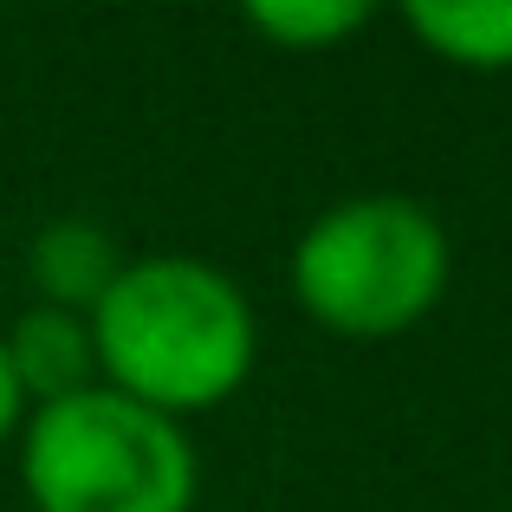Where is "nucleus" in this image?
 Here are the masks:
<instances>
[{"mask_svg": "<svg viewBox=\"0 0 512 512\" xmlns=\"http://www.w3.org/2000/svg\"><path fill=\"white\" fill-rule=\"evenodd\" d=\"M292 299L338 338H402L441 305L454 279V240L415 195L331 201L292 247Z\"/></svg>", "mask_w": 512, "mask_h": 512, "instance_id": "f03ea898", "label": "nucleus"}, {"mask_svg": "<svg viewBox=\"0 0 512 512\" xmlns=\"http://www.w3.org/2000/svg\"><path fill=\"white\" fill-rule=\"evenodd\" d=\"M20 487L33 512H195L201 461L175 415L91 383L26 415Z\"/></svg>", "mask_w": 512, "mask_h": 512, "instance_id": "7ed1b4c3", "label": "nucleus"}, {"mask_svg": "<svg viewBox=\"0 0 512 512\" xmlns=\"http://www.w3.org/2000/svg\"><path fill=\"white\" fill-rule=\"evenodd\" d=\"M409 33L467 72H512V0H409Z\"/></svg>", "mask_w": 512, "mask_h": 512, "instance_id": "423d86ee", "label": "nucleus"}, {"mask_svg": "<svg viewBox=\"0 0 512 512\" xmlns=\"http://www.w3.org/2000/svg\"><path fill=\"white\" fill-rule=\"evenodd\" d=\"M0 344H7V363H13V376H20V389H26V402H33V409L65 402V396H78V389L98 383V344H91V318H78V312L26 305Z\"/></svg>", "mask_w": 512, "mask_h": 512, "instance_id": "39448f33", "label": "nucleus"}, {"mask_svg": "<svg viewBox=\"0 0 512 512\" xmlns=\"http://www.w3.org/2000/svg\"><path fill=\"white\" fill-rule=\"evenodd\" d=\"M130 266V253L117 247L111 227L85 221V214H65V221H46L26 247V279H33V305H52V312H78L91 318L104 305V292L117 286V273Z\"/></svg>", "mask_w": 512, "mask_h": 512, "instance_id": "20e7f679", "label": "nucleus"}, {"mask_svg": "<svg viewBox=\"0 0 512 512\" xmlns=\"http://www.w3.org/2000/svg\"><path fill=\"white\" fill-rule=\"evenodd\" d=\"M98 383L150 402L156 415L221 409L260 357L253 305L221 266L195 253H150L117 273L104 305L91 312Z\"/></svg>", "mask_w": 512, "mask_h": 512, "instance_id": "f257e3e1", "label": "nucleus"}, {"mask_svg": "<svg viewBox=\"0 0 512 512\" xmlns=\"http://www.w3.org/2000/svg\"><path fill=\"white\" fill-rule=\"evenodd\" d=\"M26 415H33V402H26L20 376H13V363H7V344H0V448L26 428Z\"/></svg>", "mask_w": 512, "mask_h": 512, "instance_id": "6e6552de", "label": "nucleus"}, {"mask_svg": "<svg viewBox=\"0 0 512 512\" xmlns=\"http://www.w3.org/2000/svg\"><path fill=\"white\" fill-rule=\"evenodd\" d=\"M247 26L260 39H273L279 52H325L338 39L363 33L370 26V7L363 0H253Z\"/></svg>", "mask_w": 512, "mask_h": 512, "instance_id": "0eeeda50", "label": "nucleus"}]
</instances>
